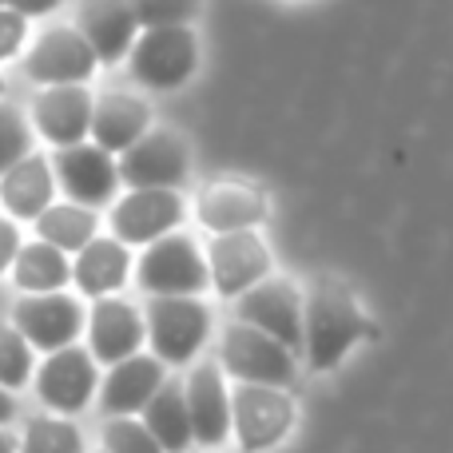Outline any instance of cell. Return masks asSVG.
I'll return each instance as SVG.
<instances>
[{
  "instance_id": "24",
  "label": "cell",
  "mask_w": 453,
  "mask_h": 453,
  "mask_svg": "<svg viewBox=\"0 0 453 453\" xmlns=\"http://www.w3.org/2000/svg\"><path fill=\"white\" fill-rule=\"evenodd\" d=\"M140 414L164 453H183L191 446V418H188V398H183L180 378H164Z\"/></svg>"
},
{
  "instance_id": "7",
  "label": "cell",
  "mask_w": 453,
  "mask_h": 453,
  "mask_svg": "<svg viewBox=\"0 0 453 453\" xmlns=\"http://www.w3.org/2000/svg\"><path fill=\"white\" fill-rule=\"evenodd\" d=\"M119 183L127 188H175L180 191L191 175V148L172 127H148L132 148L116 159Z\"/></svg>"
},
{
  "instance_id": "26",
  "label": "cell",
  "mask_w": 453,
  "mask_h": 453,
  "mask_svg": "<svg viewBox=\"0 0 453 453\" xmlns=\"http://www.w3.org/2000/svg\"><path fill=\"white\" fill-rule=\"evenodd\" d=\"M32 223H36V239L60 247L64 255H76V250L84 247L88 239H96V231H100L96 207H80V203H48Z\"/></svg>"
},
{
  "instance_id": "11",
  "label": "cell",
  "mask_w": 453,
  "mask_h": 453,
  "mask_svg": "<svg viewBox=\"0 0 453 453\" xmlns=\"http://www.w3.org/2000/svg\"><path fill=\"white\" fill-rule=\"evenodd\" d=\"M188 219V203L175 188H132L111 203V234L124 247H148Z\"/></svg>"
},
{
  "instance_id": "16",
  "label": "cell",
  "mask_w": 453,
  "mask_h": 453,
  "mask_svg": "<svg viewBox=\"0 0 453 453\" xmlns=\"http://www.w3.org/2000/svg\"><path fill=\"white\" fill-rule=\"evenodd\" d=\"M183 398H188L191 441L211 449L223 446L231 438V390L223 382L219 362H196L183 382Z\"/></svg>"
},
{
  "instance_id": "33",
  "label": "cell",
  "mask_w": 453,
  "mask_h": 453,
  "mask_svg": "<svg viewBox=\"0 0 453 453\" xmlns=\"http://www.w3.org/2000/svg\"><path fill=\"white\" fill-rule=\"evenodd\" d=\"M16 250H20V226H16V219L0 215V274H8Z\"/></svg>"
},
{
  "instance_id": "22",
  "label": "cell",
  "mask_w": 453,
  "mask_h": 453,
  "mask_svg": "<svg viewBox=\"0 0 453 453\" xmlns=\"http://www.w3.org/2000/svg\"><path fill=\"white\" fill-rule=\"evenodd\" d=\"M127 279H132V250L116 234H96V239H88L76 250L72 282L80 287V295H88V298L116 295Z\"/></svg>"
},
{
  "instance_id": "27",
  "label": "cell",
  "mask_w": 453,
  "mask_h": 453,
  "mask_svg": "<svg viewBox=\"0 0 453 453\" xmlns=\"http://www.w3.org/2000/svg\"><path fill=\"white\" fill-rule=\"evenodd\" d=\"M20 453H84V434L60 414H36L24 422V434L16 441Z\"/></svg>"
},
{
  "instance_id": "4",
  "label": "cell",
  "mask_w": 453,
  "mask_h": 453,
  "mask_svg": "<svg viewBox=\"0 0 453 453\" xmlns=\"http://www.w3.org/2000/svg\"><path fill=\"white\" fill-rule=\"evenodd\" d=\"M135 266V282L148 295H203L211 287L207 279V258L191 234L167 231L143 247Z\"/></svg>"
},
{
  "instance_id": "28",
  "label": "cell",
  "mask_w": 453,
  "mask_h": 453,
  "mask_svg": "<svg viewBox=\"0 0 453 453\" xmlns=\"http://www.w3.org/2000/svg\"><path fill=\"white\" fill-rule=\"evenodd\" d=\"M32 382V346L12 322H0V386L24 390Z\"/></svg>"
},
{
  "instance_id": "10",
  "label": "cell",
  "mask_w": 453,
  "mask_h": 453,
  "mask_svg": "<svg viewBox=\"0 0 453 453\" xmlns=\"http://www.w3.org/2000/svg\"><path fill=\"white\" fill-rule=\"evenodd\" d=\"M84 303L64 290H48V295H24L12 306V326L24 334V342L40 354H52L60 346H72L84 330Z\"/></svg>"
},
{
  "instance_id": "1",
  "label": "cell",
  "mask_w": 453,
  "mask_h": 453,
  "mask_svg": "<svg viewBox=\"0 0 453 453\" xmlns=\"http://www.w3.org/2000/svg\"><path fill=\"white\" fill-rule=\"evenodd\" d=\"M378 338V322L366 319L354 290L342 279H314L303 298V354L314 374H326L358 346Z\"/></svg>"
},
{
  "instance_id": "9",
  "label": "cell",
  "mask_w": 453,
  "mask_h": 453,
  "mask_svg": "<svg viewBox=\"0 0 453 453\" xmlns=\"http://www.w3.org/2000/svg\"><path fill=\"white\" fill-rule=\"evenodd\" d=\"M295 426V402L279 386L239 382L231 390V434H239L242 453H263L279 446Z\"/></svg>"
},
{
  "instance_id": "14",
  "label": "cell",
  "mask_w": 453,
  "mask_h": 453,
  "mask_svg": "<svg viewBox=\"0 0 453 453\" xmlns=\"http://www.w3.org/2000/svg\"><path fill=\"white\" fill-rule=\"evenodd\" d=\"M96 52L88 48V40L72 28H48L32 40V48L24 52V76L40 88L56 84H88L96 76Z\"/></svg>"
},
{
  "instance_id": "35",
  "label": "cell",
  "mask_w": 453,
  "mask_h": 453,
  "mask_svg": "<svg viewBox=\"0 0 453 453\" xmlns=\"http://www.w3.org/2000/svg\"><path fill=\"white\" fill-rule=\"evenodd\" d=\"M16 418V402H12V394L0 386V426H8Z\"/></svg>"
},
{
  "instance_id": "18",
  "label": "cell",
  "mask_w": 453,
  "mask_h": 453,
  "mask_svg": "<svg viewBox=\"0 0 453 453\" xmlns=\"http://www.w3.org/2000/svg\"><path fill=\"white\" fill-rule=\"evenodd\" d=\"M76 32L96 52V64H119L140 36V20L132 12V0H80Z\"/></svg>"
},
{
  "instance_id": "39",
  "label": "cell",
  "mask_w": 453,
  "mask_h": 453,
  "mask_svg": "<svg viewBox=\"0 0 453 453\" xmlns=\"http://www.w3.org/2000/svg\"><path fill=\"white\" fill-rule=\"evenodd\" d=\"M0 4H4V0H0Z\"/></svg>"
},
{
  "instance_id": "3",
  "label": "cell",
  "mask_w": 453,
  "mask_h": 453,
  "mask_svg": "<svg viewBox=\"0 0 453 453\" xmlns=\"http://www.w3.org/2000/svg\"><path fill=\"white\" fill-rule=\"evenodd\" d=\"M148 346L164 366H188L207 346L211 306L199 295H151L143 306Z\"/></svg>"
},
{
  "instance_id": "32",
  "label": "cell",
  "mask_w": 453,
  "mask_h": 453,
  "mask_svg": "<svg viewBox=\"0 0 453 453\" xmlns=\"http://www.w3.org/2000/svg\"><path fill=\"white\" fill-rule=\"evenodd\" d=\"M24 40H28V20L8 4H0V60H12L24 48Z\"/></svg>"
},
{
  "instance_id": "30",
  "label": "cell",
  "mask_w": 453,
  "mask_h": 453,
  "mask_svg": "<svg viewBox=\"0 0 453 453\" xmlns=\"http://www.w3.org/2000/svg\"><path fill=\"white\" fill-rule=\"evenodd\" d=\"M32 151V124L16 104L0 100V175Z\"/></svg>"
},
{
  "instance_id": "25",
  "label": "cell",
  "mask_w": 453,
  "mask_h": 453,
  "mask_svg": "<svg viewBox=\"0 0 453 453\" xmlns=\"http://www.w3.org/2000/svg\"><path fill=\"white\" fill-rule=\"evenodd\" d=\"M8 274H12L20 295H48V290H64L72 282V263L60 247L36 239V242H20Z\"/></svg>"
},
{
  "instance_id": "20",
  "label": "cell",
  "mask_w": 453,
  "mask_h": 453,
  "mask_svg": "<svg viewBox=\"0 0 453 453\" xmlns=\"http://www.w3.org/2000/svg\"><path fill=\"white\" fill-rule=\"evenodd\" d=\"M148 127H151L148 100H140V96H132V92L92 96V124H88V135H92L96 148L119 156V151L132 148Z\"/></svg>"
},
{
  "instance_id": "2",
  "label": "cell",
  "mask_w": 453,
  "mask_h": 453,
  "mask_svg": "<svg viewBox=\"0 0 453 453\" xmlns=\"http://www.w3.org/2000/svg\"><path fill=\"white\" fill-rule=\"evenodd\" d=\"M127 68L132 80L148 92H175L183 88L199 68V36L191 24H159V28H140V36L127 48Z\"/></svg>"
},
{
  "instance_id": "15",
  "label": "cell",
  "mask_w": 453,
  "mask_h": 453,
  "mask_svg": "<svg viewBox=\"0 0 453 453\" xmlns=\"http://www.w3.org/2000/svg\"><path fill=\"white\" fill-rule=\"evenodd\" d=\"M88 330V354L104 366H116V362L132 358V354L143 350V338H148V326H143V311L124 298H96L92 314L84 319Z\"/></svg>"
},
{
  "instance_id": "36",
  "label": "cell",
  "mask_w": 453,
  "mask_h": 453,
  "mask_svg": "<svg viewBox=\"0 0 453 453\" xmlns=\"http://www.w3.org/2000/svg\"><path fill=\"white\" fill-rule=\"evenodd\" d=\"M0 453H20V449H16V438L4 430V426H0Z\"/></svg>"
},
{
  "instance_id": "31",
  "label": "cell",
  "mask_w": 453,
  "mask_h": 453,
  "mask_svg": "<svg viewBox=\"0 0 453 453\" xmlns=\"http://www.w3.org/2000/svg\"><path fill=\"white\" fill-rule=\"evenodd\" d=\"M203 0H132V12L140 28H159V24H191L199 16Z\"/></svg>"
},
{
  "instance_id": "8",
  "label": "cell",
  "mask_w": 453,
  "mask_h": 453,
  "mask_svg": "<svg viewBox=\"0 0 453 453\" xmlns=\"http://www.w3.org/2000/svg\"><path fill=\"white\" fill-rule=\"evenodd\" d=\"M36 382V398L44 402L52 414L60 418H72L80 410L92 406L96 398V386H100V362L88 354V346H60L52 350L40 370L32 374Z\"/></svg>"
},
{
  "instance_id": "17",
  "label": "cell",
  "mask_w": 453,
  "mask_h": 453,
  "mask_svg": "<svg viewBox=\"0 0 453 453\" xmlns=\"http://www.w3.org/2000/svg\"><path fill=\"white\" fill-rule=\"evenodd\" d=\"M88 124H92V92H88V84H56L44 88L32 100V127L52 148H68V143L88 140Z\"/></svg>"
},
{
  "instance_id": "29",
  "label": "cell",
  "mask_w": 453,
  "mask_h": 453,
  "mask_svg": "<svg viewBox=\"0 0 453 453\" xmlns=\"http://www.w3.org/2000/svg\"><path fill=\"white\" fill-rule=\"evenodd\" d=\"M104 449L108 453H164L159 441L151 438V430L143 422H135V414L124 418H104Z\"/></svg>"
},
{
  "instance_id": "23",
  "label": "cell",
  "mask_w": 453,
  "mask_h": 453,
  "mask_svg": "<svg viewBox=\"0 0 453 453\" xmlns=\"http://www.w3.org/2000/svg\"><path fill=\"white\" fill-rule=\"evenodd\" d=\"M271 215L266 207V196L250 183H211V188L199 196L196 203V219L207 226V231L223 234V231H247V226H258Z\"/></svg>"
},
{
  "instance_id": "19",
  "label": "cell",
  "mask_w": 453,
  "mask_h": 453,
  "mask_svg": "<svg viewBox=\"0 0 453 453\" xmlns=\"http://www.w3.org/2000/svg\"><path fill=\"white\" fill-rule=\"evenodd\" d=\"M167 378V366L156 354H132V358L108 366V378L96 386L100 394V410L104 418H124V414H140L148 406V398L159 390V382Z\"/></svg>"
},
{
  "instance_id": "21",
  "label": "cell",
  "mask_w": 453,
  "mask_h": 453,
  "mask_svg": "<svg viewBox=\"0 0 453 453\" xmlns=\"http://www.w3.org/2000/svg\"><path fill=\"white\" fill-rule=\"evenodd\" d=\"M56 196V175L48 156L28 151L24 159H16L4 175H0V207L8 211V219L32 223Z\"/></svg>"
},
{
  "instance_id": "38",
  "label": "cell",
  "mask_w": 453,
  "mask_h": 453,
  "mask_svg": "<svg viewBox=\"0 0 453 453\" xmlns=\"http://www.w3.org/2000/svg\"><path fill=\"white\" fill-rule=\"evenodd\" d=\"M100 453H108V449H100Z\"/></svg>"
},
{
  "instance_id": "5",
  "label": "cell",
  "mask_w": 453,
  "mask_h": 453,
  "mask_svg": "<svg viewBox=\"0 0 453 453\" xmlns=\"http://www.w3.org/2000/svg\"><path fill=\"white\" fill-rule=\"evenodd\" d=\"M219 366L223 374H231L234 382H255V386H290L298 374L295 354L282 342H274L271 334L247 326V322L234 319L223 330L219 342Z\"/></svg>"
},
{
  "instance_id": "37",
  "label": "cell",
  "mask_w": 453,
  "mask_h": 453,
  "mask_svg": "<svg viewBox=\"0 0 453 453\" xmlns=\"http://www.w3.org/2000/svg\"><path fill=\"white\" fill-rule=\"evenodd\" d=\"M0 92H4V80H0Z\"/></svg>"
},
{
  "instance_id": "6",
  "label": "cell",
  "mask_w": 453,
  "mask_h": 453,
  "mask_svg": "<svg viewBox=\"0 0 453 453\" xmlns=\"http://www.w3.org/2000/svg\"><path fill=\"white\" fill-rule=\"evenodd\" d=\"M234 319L271 334L290 354H303V295L282 274H266L242 295H234Z\"/></svg>"
},
{
  "instance_id": "34",
  "label": "cell",
  "mask_w": 453,
  "mask_h": 453,
  "mask_svg": "<svg viewBox=\"0 0 453 453\" xmlns=\"http://www.w3.org/2000/svg\"><path fill=\"white\" fill-rule=\"evenodd\" d=\"M12 12H20L24 20H32V16H48V12H56V8L64 4V0H4Z\"/></svg>"
},
{
  "instance_id": "12",
  "label": "cell",
  "mask_w": 453,
  "mask_h": 453,
  "mask_svg": "<svg viewBox=\"0 0 453 453\" xmlns=\"http://www.w3.org/2000/svg\"><path fill=\"white\" fill-rule=\"evenodd\" d=\"M207 279H211L215 295L234 298L247 287H255L258 279L271 274V247L263 242V234L255 226L247 231H223L207 242Z\"/></svg>"
},
{
  "instance_id": "13",
  "label": "cell",
  "mask_w": 453,
  "mask_h": 453,
  "mask_svg": "<svg viewBox=\"0 0 453 453\" xmlns=\"http://www.w3.org/2000/svg\"><path fill=\"white\" fill-rule=\"evenodd\" d=\"M56 175V188H64V196L80 207H104L116 199L119 191V172L111 151L96 148V143L80 140L68 148H56V156L48 159Z\"/></svg>"
}]
</instances>
